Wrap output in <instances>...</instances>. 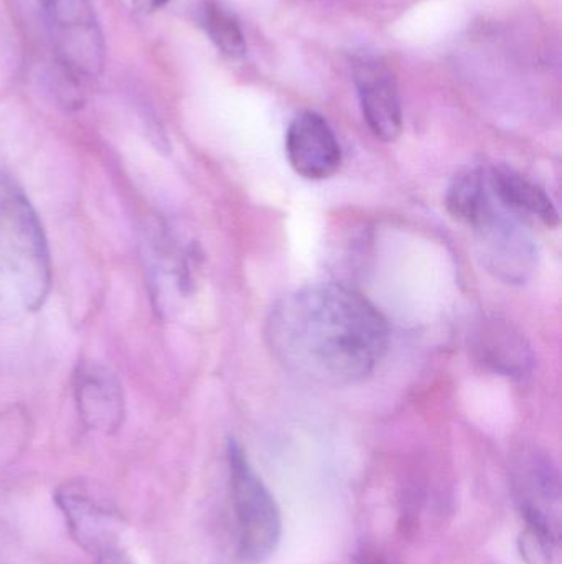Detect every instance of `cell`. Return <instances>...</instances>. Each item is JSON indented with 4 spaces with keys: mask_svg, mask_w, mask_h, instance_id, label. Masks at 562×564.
Listing matches in <instances>:
<instances>
[{
    "mask_svg": "<svg viewBox=\"0 0 562 564\" xmlns=\"http://www.w3.org/2000/svg\"><path fill=\"white\" fill-rule=\"evenodd\" d=\"M52 289V260L42 224L22 188L0 174V322L42 308Z\"/></svg>",
    "mask_w": 562,
    "mask_h": 564,
    "instance_id": "7a4b0ae2",
    "label": "cell"
},
{
    "mask_svg": "<svg viewBox=\"0 0 562 564\" xmlns=\"http://www.w3.org/2000/svg\"><path fill=\"white\" fill-rule=\"evenodd\" d=\"M201 23L211 42L224 56L241 58L246 53V40L236 15L218 0H203L201 3Z\"/></svg>",
    "mask_w": 562,
    "mask_h": 564,
    "instance_id": "9a60e30c",
    "label": "cell"
},
{
    "mask_svg": "<svg viewBox=\"0 0 562 564\" xmlns=\"http://www.w3.org/2000/svg\"><path fill=\"white\" fill-rule=\"evenodd\" d=\"M56 506L63 512L75 542L98 556L121 549V513L108 497L85 482L66 484L56 492Z\"/></svg>",
    "mask_w": 562,
    "mask_h": 564,
    "instance_id": "8992f818",
    "label": "cell"
},
{
    "mask_svg": "<svg viewBox=\"0 0 562 564\" xmlns=\"http://www.w3.org/2000/svg\"><path fill=\"white\" fill-rule=\"evenodd\" d=\"M76 410L86 427L101 434H114L125 416L121 381L98 361H79L73 373Z\"/></svg>",
    "mask_w": 562,
    "mask_h": 564,
    "instance_id": "9c48e42d",
    "label": "cell"
},
{
    "mask_svg": "<svg viewBox=\"0 0 562 564\" xmlns=\"http://www.w3.org/2000/svg\"><path fill=\"white\" fill-rule=\"evenodd\" d=\"M144 247L152 295L157 299L158 308H164L168 294L174 291L181 292L188 284V254L158 225L145 231Z\"/></svg>",
    "mask_w": 562,
    "mask_h": 564,
    "instance_id": "4fadbf2b",
    "label": "cell"
},
{
    "mask_svg": "<svg viewBox=\"0 0 562 564\" xmlns=\"http://www.w3.org/2000/svg\"><path fill=\"white\" fill-rule=\"evenodd\" d=\"M132 2H134V7L139 12L154 13L162 9L168 0H132Z\"/></svg>",
    "mask_w": 562,
    "mask_h": 564,
    "instance_id": "d6986e66",
    "label": "cell"
},
{
    "mask_svg": "<svg viewBox=\"0 0 562 564\" xmlns=\"http://www.w3.org/2000/svg\"><path fill=\"white\" fill-rule=\"evenodd\" d=\"M266 340L290 373L322 387H350L376 370L389 347L382 312L359 292L333 282L304 285L280 297Z\"/></svg>",
    "mask_w": 562,
    "mask_h": 564,
    "instance_id": "6da1fadb",
    "label": "cell"
},
{
    "mask_svg": "<svg viewBox=\"0 0 562 564\" xmlns=\"http://www.w3.org/2000/svg\"><path fill=\"white\" fill-rule=\"evenodd\" d=\"M32 436V421L23 408L0 410V467L22 456Z\"/></svg>",
    "mask_w": 562,
    "mask_h": 564,
    "instance_id": "2e32d148",
    "label": "cell"
},
{
    "mask_svg": "<svg viewBox=\"0 0 562 564\" xmlns=\"http://www.w3.org/2000/svg\"><path fill=\"white\" fill-rule=\"evenodd\" d=\"M475 360L511 380H524L533 368V354L527 338L514 325L502 318H485L472 334Z\"/></svg>",
    "mask_w": 562,
    "mask_h": 564,
    "instance_id": "8fae6325",
    "label": "cell"
},
{
    "mask_svg": "<svg viewBox=\"0 0 562 564\" xmlns=\"http://www.w3.org/2000/svg\"><path fill=\"white\" fill-rule=\"evenodd\" d=\"M286 154L290 167L307 181H327L342 167L343 154L335 132L323 116L300 112L286 134Z\"/></svg>",
    "mask_w": 562,
    "mask_h": 564,
    "instance_id": "ba28073f",
    "label": "cell"
},
{
    "mask_svg": "<svg viewBox=\"0 0 562 564\" xmlns=\"http://www.w3.org/2000/svg\"><path fill=\"white\" fill-rule=\"evenodd\" d=\"M487 178L492 194L505 210L524 220L533 218L550 228L560 224V214L550 195L531 178L504 165L487 171Z\"/></svg>",
    "mask_w": 562,
    "mask_h": 564,
    "instance_id": "7c38bea8",
    "label": "cell"
},
{
    "mask_svg": "<svg viewBox=\"0 0 562 564\" xmlns=\"http://www.w3.org/2000/svg\"><path fill=\"white\" fill-rule=\"evenodd\" d=\"M45 10L56 62L81 83L101 75L106 45L91 0H40Z\"/></svg>",
    "mask_w": 562,
    "mask_h": 564,
    "instance_id": "277c9868",
    "label": "cell"
},
{
    "mask_svg": "<svg viewBox=\"0 0 562 564\" xmlns=\"http://www.w3.org/2000/svg\"><path fill=\"white\" fill-rule=\"evenodd\" d=\"M492 192L488 185L487 171L484 169H467L455 175L445 195L449 214L462 224H475L481 217L485 205L491 200Z\"/></svg>",
    "mask_w": 562,
    "mask_h": 564,
    "instance_id": "5bb4252c",
    "label": "cell"
},
{
    "mask_svg": "<svg viewBox=\"0 0 562 564\" xmlns=\"http://www.w3.org/2000/svg\"><path fill=\"white\" fill-rule=\"evenodd\" d=\"M554 542L551 536L535 527H525L518 539L521 558L527 564H553Z\"/></svg>",
    "mask_w": 562,
    "mask_h": 564,
    "instance_id": "e0dca14e",
    "label": "cell"
},
{
    "mask_svg": "<svg viewBox=\"0 0 562 564\" xmlns=\"http://www.w3.org/2000/svg\"><path fill=\"white\" fill-rule=\"evenodd\" d=\"M231 499L236 520L238 552L246 563L266 562L276 552L283 533L280 510L273 494L254 473L243 447L228 444Z\"/></svg>",
    "mask_w": 562,
    "mask_h": 564,
    "instance_id": "3957f363",
    "label": "cell"
},
{
    "mask_svg": "<svg viewBox=\"0 0 562 564\" xmlns=\"http://www.w3.org/2000/svg\"><path fill=\"white\" fill-rule=\"evenodd\" d=\"M98 564H134L132 560L122 552V549L112 550V552L104 553L98 556Z\"/></svg>",
    "mask_w": 562,
    "mask_h": 564,
    "instance_id": "ac0fdd59",
    "label": "cell"
},
{
    "mask_svg": "<svg viewBox=\"0 0 562 564\" xmlns=\"http://www.w3.org/2000/svg\"><path fill=\"white\" fill-rule=\"evenodd\" d=\"M524 221L505 210L492 194L487 207L472 225L482 264L508 284L527 281L537 263V247Z\"/></svg>",
    "mask_w": 562,
    "mask_h": 564,
    "instance_id": "5b68a950",
    "label": "cell"
},
{
    "mask_svg": "<svg viewBox=\"0 0 562 564\" xmlns=\"http://www.w3.org/2000/svg\"><path fill=\"white\" fill-rule=\"evenodd\" d=\"M359 564H395L389 562L385 556L378 555V553H363Z\"/></svg>",
    "mask_w": 562,
    "mask_h": 564,
    "instance_id": "ffe728a7",
    "label": "cell"
},
{
    "mask_svg": "<svg viewBox=\"0 0 562 564\" xmlns=\"http://www.w3.org/2000/svg\"><path fill=\"white\" fill-rule=\"evenodd\" d=\"M355 83L370 131L379 141L395 142L403 132L401 98L396 76L378 58L363 56L355 63Z\"/></svg>",
    "mask_w": 562,
    "mask_h": 564,
    "instance_id": "30bf717a",
    "label": "cell"
},
{
    "mask_svg": "<svg viewBox=\"0 0 562 564\" xmlns=\"http://www.w3.org/2000/svg\"><path fill=\"white\" fill-rule=\"evenodd\" d=\"M511 482L525 523L560 543L561 482L553 460L541 451H524L515 460Z\"/></svg>",
    "mask_w": 562,
    "mask_h": 564,
    "instance_id": "52a82bcc",
    "label": "cell"
}]
</instances>
